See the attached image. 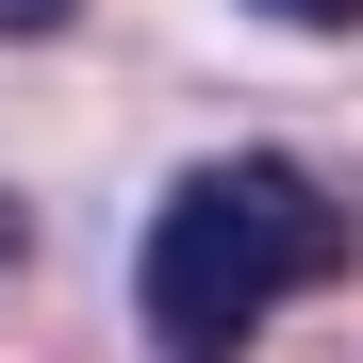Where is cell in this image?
<instances>
[{"label":"cell","mask_w":363,"mask_h":363,"mask_svg":"<svg viewBox=\"0 0 363 363\" xmlns=\"http://www.w3.org/2000/svg\"><path fill=\"white\" fill-rule=\"evenodd\" d=\"M363 248H347V199L314 165H281V149H215V165H182L165 182V215H149V248H133V314L165 363H248L281 297H330Z\"/></svg>","instance_id":"1"},{"label":"cell","mask_w":363,"mask_h":363,"mask_svg":"<svg viewBox=\"0 0 363 363\" xmlns=\"http://www.w3.org/2000/svg\"><path fill=\"white\" fill-rule=\"evenodd\" d=\"M264 17H297V33H363V0H264Z\"/></svg>","instance_id":"2"},{"label":"cell","mask_w":363,"mask_h":363,"mask_svg":"<svg viewBox=\"0 0 363 363\" xmlns=\"http://www.w3.org/2000/svg\"><path fill=\"white\" fill-rule=\"evenodd\" d=\"M83 17V0H0V33H67Z\"/></svg>","instance_id":"3"}]
</instances>
